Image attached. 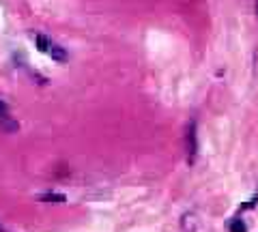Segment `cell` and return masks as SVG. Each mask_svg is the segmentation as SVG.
<instances>
[{
  "label": "cell",
  "instance_id": "obj_1",
  "mask_svg": "<svg viewBox=\"0 0 258 232\" xmlns=\"http://www.w3.org/2000/svg\"><path fill=\"white\" fill-rule=\"evenodd\" d=\"M185 146H187V162L194 164L196 159V153H198V142H196V123H189L187 127V138H185Z\"/></svg>",
  "mask_w": 258,
  "mask_h": 232
},
{
  "label": "cell",
  "instance_id": "obj_2",
  "mask_svg": "<svg viewBox=\"0 0 258 232\" xmlns=\"http://www.w3.org/2000/svg\"><path fill=\"white\" fill-rule=\"evenodd\" d=\"M45 54H50L52 56V58L54 60H58V62H64V60H67L69 58V56H67V52H64V47H60L58 43H50V47H47V52Z\"/></svg>",
  "mask_w": 258,
  "mask_h": 232
},
{
  "label": "cell",
  "instance_id": "obj_3",
  "mask_svg": "<svg viewBox=\"0 0 258 232\" xmlns=\"http://www.w3.org/2000/svg\"><path fill=\"white\" fill-rule=\"evenodd\" d=\"M228 230H230V232H247V223H245L243 219L235 217V219H230V226H228Z\"/></svg>",
  "mask_w": 258,
  "mask_h": 232
},
{
  "label": "cell",
  "instance_id": "obj_4",
  "mask_svg": "<svg viewBox=\"0 0 258 232\" xmlns=\"http://www.w3.org/2000/svg\"><path fill=\"white\" fill-rule=\"evenodd\" d=\"M41 200L43 202H64L67 198H64L62 194H45V196H41Z\"/></svg>",
  "mask_w": 258,
  "mask_h": 232
},
{
  "label": "cell",
  "instance_id": "obj_5",
  "mask_svg": "<svg viewBox=\"0 0 258 232\" xmlns=\"http://www.w3.org/2000/svg\"><path fill=\"white\" fill-rule=\"evenodd\" d=\"M0 127H5L7 131H15L18 129V123H9L7 121V116H0Z\"/></svg>",
  "mask_w": 258,
  "mask_h": 232
},
{
  "label": "cell",
  "instance_id": "obj_6",
  "mask_svg": "<svg viewBox=\"0 0 258 232\" xmlns=\"http://www.w3.org/2000/svg\"><path fill=\"white\" fill-rule=\"evenodd\" d=\"M5 108H7V106H5V101H3V99H0V110H5Z\"/></svg>",
  "mask_w": 258,
  "mask_h": 232
},
{
  "label": "cell",
  "instance_id": "obj_7",
  "mask_svg": "<svg viewBox=\"0 0 258 232\" xmlns=\"http://www.w3.org/2000/svg\"><path fill=\"white\" fill-rule=\"evenodd\" d=\"M0 232H9V230H7V228H3V226H0Z\"/></svg>",
  "mask_w": 258,
  "mask_h": 232
}]
</instances>
